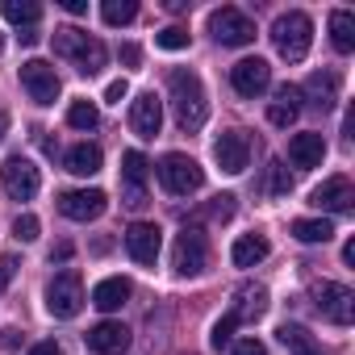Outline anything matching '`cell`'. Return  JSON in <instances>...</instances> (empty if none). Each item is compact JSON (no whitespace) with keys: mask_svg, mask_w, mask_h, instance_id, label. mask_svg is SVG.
<instances>
[{"mask_svg":"<svg viewBox=\"0 0 355 355\" xmlns=\"http://www.w3.org/2000/svg\"><path fill=\"white\" fill-rule=\"evenodd\" d=\"M167 92H171V109H175V125L180 130H201L209 117V101H205V84L197 71L175 67L167 76Z\"/></svg>","mask_w":355,"mask_h":355,"instance_id":"1","label":"cell"},{"mask_svg":"<svg viewBox=\"0 0 355 355\" xmlns=\"http://www.w3.org/2000/svg\"><path fill=\"white\" fill-rule=\"evenodd\" d=\"M272 42L288 63H301L309 55V42H313V21L305 13H280L272 26Z\"/></svg>","mask_w":355,"mask_h":355,"instance_id":"2","label":"cell"},{"mask_svg":"<svg viewBox=\"0 0 355 355\" xmlns=\"http://www.w3.org/2000/svg\"><path fill=\"white\" fill-rule=\"evenodd\" d=\"M159 184H163L171 197H189V193H197V189L205 184V171H201L197 159L171 150V155L159 159Z\"/></svg>","mask_w":355,"mask_h":355,"instance_id":"3","label":"cell"},{"mask_svg":"<svg viewBox=\"0 0 355 355\" xmlns=\"http://www.w3.org/2000/svg\"><path fill=\"white\" fill-rule=\"evenodd\" d=\"M0 189H5L13 201H34L38 189H42V175H38V167H34L30 159L9 155L5 167H0Z\"/></svg>","mask_w":355,"mask_h":355,"instance_id":"4","label":"cell"},{"mask_svg":"<svg viewBox=\"0 0 355 355\" xmlns=\"http://www.w3.org/2000/svg\"><path fill=\"white\" fill-rule=\"evenodd\" d=\"M171 263H175V272H180V276H201L205 263H209V239L197 226H184L180 234H175Z\"/></svg>","mask_w":355,"mask_h":355,"instance_id":"5","label":"cell"},{"mask_svg":"<svg viewBox=\"0 0 355 355\" xmlns=\"http://www.w3.org/2000/svg\"><path fill=\"white\" fill-rule=\"evenodd\" d=\"M209 34L222 42V46H247L255 42V21L243 13V9H214L209 13Z\"/></svg>","mask_w":355,"mask_h":355,"instance_id":"6","label":"cell"},{"mask_svg":"<svg viewBox=\"0 0 355 355\" xmlns=\"http://www.w3.org/2000/svg\"><path fill=\"white\" fill-rule=\"evenodd\" d=\"M318 297V313L330 322V326H351L355 322V293L347 284H334V280H322L313 288Z\"/></svg>","mask_w":355,"mask_h":355,"instance_id":"7","label":"cell"},{"mask_svg":"<svg viewBox=\"0 0 355 355\" xmlns=\"http://www.w3.org/2000/svg\"><path fill=\"white\" fill-rule=\"evenodd\" d=\"M46 309H51V318H76L84 309V284L76 272H59L46 284Z\"/></svg>","mask_w":355,"mask_h":355,"instance_id":"8","label":"cell"},{"mask_svg":"<svg viewBox=\"0 0 355 355\" xmlns=\"http://www.w3.org/2000/svg\"><path fill=\"white\" fill-rule=\"evenodd\" d=\"M21 88L30 92L34 105H55L59 101V76L46 59H26L21 63Z\"/></svg>","mask_w":355,"mask_h":355,"instance_id":"9","label":"cell"},{"mask_svg":"<svg viewBox=\"0 0 355 355\" xmlns=\"http://www.w3.org/2000/svg\"><path fill=\"white\" fill-rule=\"evenodd\" d=\"M146 171H150V163H146L142 150H125V155H121V184H125L121 201H125L130 209L146 205Z\"/></svg>","mask_w":355,"mask_h":355,"instance_id":"10","label":"cell"},{"mask_svg":"<svg viewBox=\"0 0 355 355\" xmlns=\"http://www.w3.org/2000/svg\"><path fill=\"white\" fill-rule=\"evenodd\" d=\"M230 84L239 96H263L272 88V67L263 59H239L230 67Z\"/></svg>","mask_w":355,"mask_h":355,"instance_id":"11","label":"cell"},{"mask_svg":"<svg viewBox=\"0 0 355 355\" xmlns=\"http://www.w3.org/2000/svg\"><path fill=\"white\" fill-rule=\"evenodd\" d=\"M214 159H218V167L230 171V175L247 171V163H251V138H247L243 130H226V134L214 142Z\"/></svg>","mask_w":355,"mask_h":355,"instance_id":"12","label":"cell"},{"mask_svg":"<svg viewBox=\"0 0 355 355\" xmlns=\"http://www.w3.org/2000/svg\"><path fill=\"white\" fill-rule=\"evenodd\" d=\"M105 205H109V197L101 189H71V193L59 197V214L71 218V222H92V218L105 214Z\"/></svg>","mask_w":355,"mask_h":355,"instance_id":"13","label":"cell"},{"mask_svg":"<svg viewBox=\"0 0 355 355\" xmlns=\"http://www.w3.org/2000/svg\"><path fill=\"white\" fill-rule=\"evenodd\" d=\"M159 247H163V230H159L155 222H134V226L125 230V251H130L134 263L150 268V263L159 259Z\"/></svg>","mask_w":355,"mask_h":355,"instance_id":"14","label":"cell"},{"mask_svg":"<svg viewBox=\"0 0 355 355\" xmlns=\"http://www.w3.org/2000/svg\"><path fill=\"white\" fill-rule=\"evenodd\" d=\"M309 205L313 209H326V214H347L355 205V189H351L347 175H330V180H322L309 193Z\"/></svg>","mask_w":355,"mask_h":355,"instance_id":"15","label":"cell"},{"mask_svg":"<svg viewBox=\"0 0 355 355\" xmlns=\"http://www.w3.org/2000/svg\"><path fill=\"white\" fill-rule=\"evenodd\" d=\"M159 125H163V105H159V96H155V92L134 96V101H130V130H134L138 138H155Z\"/></svg>","mask_w":355,"mask_h":355,"instance_id":"16","label":"cell"},{"mask_svg":"<svg viewBox=\"0 0 355 355\" xmlns=\"http://www.w3.org/2000/svg\"><path fill=\"white\" fill-rule=\"evenodd\" d=\"M84 338H88V351H96V355H121L130 347V326H121V322H96Z\"/></svg>","mask_w":355,"mask_h":355,"instance_id":"17","label":"cell"},{"mask_svg":"<svg viewBox=\"0 0 355 355\" xmlns=\"http://www.w3.org/2000/svg\"><path fill=\"white\" fill-rule=\"evenodd\" d=\"M288 159H293V167H322V159H326V138H322V134H293Z\"/></svg>","mask_w":355,"mask_h":355,"instance_id":"18","label":"cell"},{"mask_svg":"<svg viewBox=\"0 0 355 355\" xmlns=\"http://www.w3.org/2000/svg\"><path fill=\"white\" fill-rule=\"evenodd\" d=\"M297 113H301V88L280 84V88H276V101H272V109H268V121L284 130V125L297 121Z\"/></svg>","mask_w":355,"mask_h":355,"instance_id":"19","label":"cell"},{"mask_svg":"<svg viewBox=\"0 0 355 355\" xmlns=\"http://www.w3.org/2000/svg\"><path fill=\"white\" fill-rule=\"evenodd\" d=\"M130 301V280L125 276H109V280H101L96 288H92V305L101 309V313H113V309H121Z\"/></svg>","mask_w":355,"mask_h":355,"instance_id":"20","label":"cell"},{"mask_svg":"<svg viewBox=\"0 0 355 355\" xmlns=\"http://www.w3.org/2000/svg\"><path fill=\"white\" fill-rule=\"evenodd\" d=\"M239 322H255V318H263L268 313V288H259V284H243L239 293H234V309H230Z\"/></svg>","mask_w":355,"mask_h":355,"instance_id":"21","label":"cell"},{"mask_svg":"<svg viewBox=\"0 0 355 355\" xmlns=\"http://www.w3.org/2000/svg\"><path fill=\"white\" fill-rule=\"evenodd\" d=\"M268 239L263 234H243V239H234V247H230V259H234V268H255V263H263L268 259Z\"/></svg>","mask_w":355,"mask_h":355,"instance_id":"22","label":"cell"},{"mask_svg":"<svg viewBox=\"0 0 355 355\" xmlns=\"http://www.w3.org/2000/svg\"><path fill=\"white\" fill-rule=\"evenodd\" d=\"M101 163H105V155H101V146H92V142H76V146L67 150V171H76V175H96Z\"/></svg>","mask_w":355,"mask_h":355,"instance_id":"23","label":"cell"},{"mask_svg":"<svg viewBox=\"0 0 355 355\" xmlns=\"http://www.w3.org/2000/svg\"><path fill=\"white\" fill-rule=\"evenodd\" d=\"M330 42H334V51H343V55L355 51V17H351L347 9H334V13H330Z\"/></svg>","mask_w":355,"mask_h":355,"instance_id":"24","label":"cell"},{"mask_svg":"<svg viewBox=\"0 0 355 355\" xmlns=\"http://www.w3.org/2000/svg\"><path fill=\"white\" fill-rule=\"evenodd\" d=\"M293 239L297 243H330L334 239V222L330 218H297L293 222Z\"/></svg>","mask_w":355,"mask_h":355,"instance_id":"25","label":"cell"},{"mask_svg":"<svg viewBox=\"0 0 355 355\" xmlns=\"http://www.w3.org/2000/svg\"><path fill=\"white\" fill-rule=\"evenodd\" d=\"M288 189H293V175H288V167H284L280 159H272V163L263 167L259 193H263V197H288Z\"/></svg>","mask_w":355,"mask_h":355,"instance_id":"26","label":"cell"},{"mask_svg":"<svg viewBox=\"0 0 355 355\" xmlns=\"http://www.w3.org/2000/svg\"><path fill=\"white\" fill-rule=\"evenodd\" d=\"M305 92H309V101H313L318 109H330V105L338 101V80H334L330 71H313L309 84H305Z\"/></svg>","mask_w":355,"mask_h":355,"instance_id":"27","label":"cell"},{"mask_svg":"<svg viewBox=\"0 0 355 355\" xmlns=\"http://www.w3.org/2000/svg\"><path fill=\"white\" fill-rule=\"evenodd\" d=\"M88 38H92V34H84V30H76V26H63V30H55V55L76 59V55L88 46Z\"/></svg>","mask_w":355,"mask_h":355,"instance_id":"28","label":"cell"},{"mask_svg":"<svg viewBox=\"0 0 355 355\" xmlns=\"http://www.w3.org/2000/svg\"><path fill=\"white\" fill-rule=\"evenodd\" d=\"M105 59H109V55H105V42H101V38H88V46H84L71 63H76L80 76H96V71L105 67Z\"/></svg>","mask_w":355,"mask_h":355,"instance_id":"29","label":"cell"},{"mask_svg":"<svg viewBox=\"0 0 355 355\" xmlns=\"http://www.w3.org/2000/svg\"><path fill=\"white\" fill-rule=\"evenodd\" d=\"M276 338L293 351V355H305V351H313L318 343H313V334L305 330V326H297V322H284L280 330H276Z\"/></svg>","mask_w":355,"mask_h":355,"instance_id":"30","label":"cell"},{"mask_svg":"<svg viewBox=\"0 0 355 355\" xmlns=\"http://www.w3.org/2000/svg\"><path fill=\"white\" fill-rule=\"evenodd\" d=\"M38 17H42V5H38V0H5V21L30 30Z\"/></svg>","mask_w":355,"mask_h":355,"instance_id":"31","label":"cell"},{"mask_svg":"<svg viewBox=\"0 0 355 355\" xmlns=\"http://www.w3.org/2000/svg\"><path fill=\"white\" fill-rule=\"evenodd\" d=\"M101 17H105V26H130L138 17V5H134V0H105Z\"/></svg>","mask_w":355,"mask_h":355,"instance_id":"32","label":"cell"},{"mask_svg":"<svg viewBox=\"0 0 355 355\" xmlns=\"http://www.w3.org/2000/svg\"><path fill=\"white\" fill-rule=\"evenodd\" d=\"M96 121H101V113H96L92 101H71V109H67V125H76V130H96Z\"/></svg>","mask_w":355,"mask_h":355,"instance_id":"33","label":"cell"},{"mask_svg":"<svg viewBox=\"0 0 355 355\" xmlns=\"http://www.w3.org/2000/svg\"><path fill=\"white\" fill-rule=\"evenodd\" d=\"M205 218H209V222H230V218H234V193H218V197L205 205Z\"/></svg>","mask_w":355,"mask_h":355,"instance_id":"34","label":"cell"},{"mask_svg":"<svg viewBox=\"0 0 355 355\" xmlns=\"http://www.w3.org/2000/svg\"><path fill=\"white\" fill-rule=\"evenodd\" d=\"M155 42H159L163 51H184V46H189V30H184V26H167V30L155 34Z\"/></svg>","mask_w":355,"mask_h":355,"instance_id":"35","label":"cell"},{"mask_svg":"<svg viewBox=\"0 0 355 355\" xmlns=\"http://www.w3.org/2000/svg\"><path fill=\"white\" fill-rule=\"evenodd\" d=\"M234 326H239V318L234 313H226L222 322H214V334H209V343L222 351V347H230V338H234Z\"/></svg>","mask_w":355,"mask_h":355,"instance_id":"36","label":"cell"},{"mask_svg":"<svg viewBox=\"0 0 355 355\" xmlns=\"http://www.w3.org/2000/svg\"><path fill=\"white\" fill-rule=\"evenodd\" d=\"M13 234H17L21 243H34V239H38V218H34V214H21V218L13 222Z\"/></svg>","mask_w":355,"mask_h":355,"instance_id":"37","label":"cell"},{"mask_svg":"<svg viewBox=\"0 0 355 355\" xmlns=\"http://www.w3.org/2000/svg\"><path fill=\"white\" fill-rule=\"evenodd\" d=\"M125 96H130V84H125V80H113V84L105 88V101H109V105H121Z\"/></svg>","mask_w":355,"mask_h":355,"instance_id":"38","label":"cell"},{"mask_svg":"<svg viewBox=\"0 0 355 355\" xmlns=\"http://www.w3.org/2000/svg\"><path fill=\"white\" fill-rule=\"evenodd\" d=\"M234 355H268V347L259 338H243V343H234Z\"/></svg>","mask_w":355,"mask_h":355,"instance_id":"39","label":"cell"},{"mask_svg":"<svg viewBox=\"0 0 355 355\" xmlns=\"http://www.w3.org/2000/svg\"><path fill=\"white\" fill-rule=\"evenodd\" d=\"M13 272H17V263L13 259H0V293L9 288V280H13Z\"/></svg>","mask_w":355,"mask_h":355,"instance_id":"40","label":"cell"},{"mask_svg":"<svg viewBox=\"0 0 355 355\" xmlns=\"http://www.w3.org/2000/svg\"><path fill=\"white\" fill-rule=\"evenodd\" d=\"M63 9H67V13H76V17H80V13H88V0H63Z\"/></svg>","mask_w":355,"mask_h":355,"instance_id":"41","label":"cell"},{"mask_svg":"<svg viewBox=\"0 0 355 355\" xmlns=\"http://www.w3.org/2000/svg\"><path fill=\"white\" fill-rule=\"evenodd\" d=\"M30 355H63L55 343H38V347H30Z\"/></svg>","mask_w":355,"mask_h":355,"instance_id":"42","label":"cell"},{"mask_svg":"<svg viewBox=\"0 0 355 355\" xmlns=\"http://www.w3.org/2000/svg\"><path fill=\"white\" fill-rule=\"evenodd\" d=\"M121 59H125V63H130V67H134V63H138V59H142V55H138V46H121Z\"/></svg>","mask_w":355,"mask_h":355,"instance_id":"43","label":"cell"},{"mask_svg":"<svg viewBox=\"0 0 355 355\" xmlns=\"http://www.w3.org/2000/svg\"><path fill=\"white\" fill-rule=\"evenodd\" d=\"M51 259H71V243H59V247L51 251Z\"/></svg>","mask_w":355,"mask_h":355,"instance_id":"44","label":"cell"},{"mask_svg":"<svg viewBox=\"0 0 355 355\" xmlns=\"http://www.w3.org/2000/svg\"><path fill=\"white\" fill-rule=\"evenodd\" d=\"M17 38H21V46H34V42H38V34H34V30H21Z\"/></svg>","mask_w":355,"mask_h":355,"instance_id":"45","label":"cell"},{"mask_svg":"<svg viewBox=\"0 0 355 355\" xmlns=\"http://www.w3.org/2000/svg\"><path fill=\"white\" fill-rule=\"evenodd\" d=\"M343 263H355V239H351V243L343 247Z\"/></svg>","mask_w":355,"mask_h":355,"instance_id":"46","label":"cell"},{"mask_svg":"<svg viewBox=\"0 0 355 355\" xmlns=\"http://www.w3.org/2000/svg\"><path fill=\"white\" fill-rule=\"evenodd\" d=\"M5 134H9V113L0 109V138H5Z\"/></svg>","mask_w":355,"mask_h":355,"instance_id":"47","label":"cell"},{"mask_svg":"<svg viewBox=\"0 0 355 355\" xmlns=\"http://www.w3.org/2000/svg\"><path fill=\"white\" fill-rule=\"evenodd\" d=\"M305 355H322V351H318V347H313V351H305Z\"/></svg>","mask_w":355,"mask_h":355,"instance_id":"48","label":"cell"},{"mask_svg":"<svg viewBox=\"0 0 355 355\" xmlns=\"http://www.w3.org/2000/svg\"><path fill=\"white\" fill-rule=\"evenodd\" d=\"M0 51H5V34H0Z\"/></svg>","mask_w":355,"mask_h":355,"instance_id":"49","label":"cell"}]
</instances>
